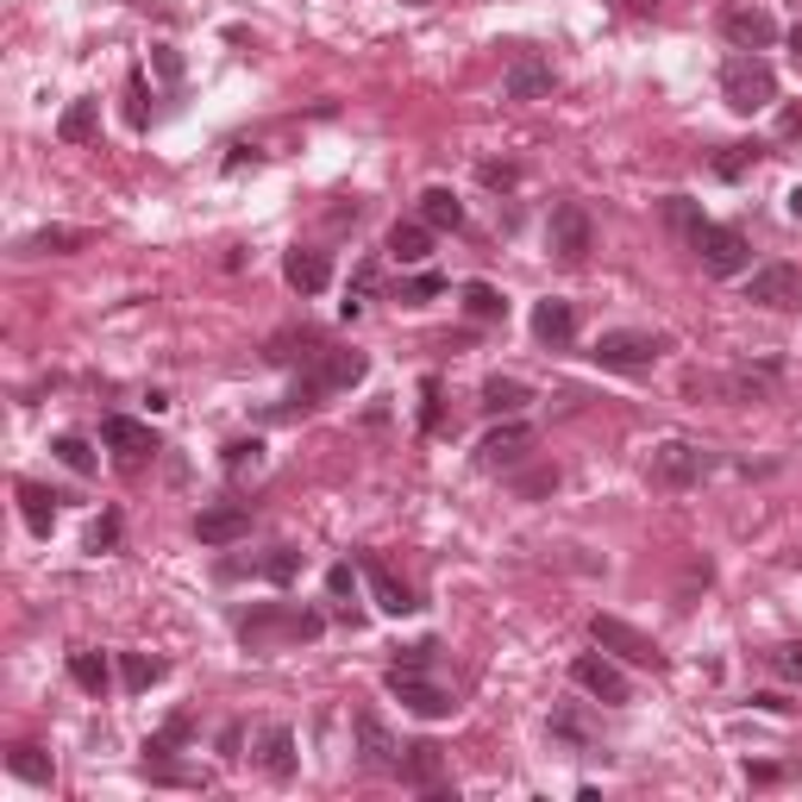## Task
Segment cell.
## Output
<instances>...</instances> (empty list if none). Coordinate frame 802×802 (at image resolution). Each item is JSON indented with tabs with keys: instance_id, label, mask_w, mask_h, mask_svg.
<instances>
[{
	"instance_id": "cell-1",
	"label": "cell",
	"mask_w": 802,
	"mask_h": 802,
	"mask_svg": "<svg viewBox=\"0 0 802 802\" xmlns=\"http://www.w3.org/2000/svg\"><path fill=\"white\" fill-rule=\"evenodd\" d=\"M721 100L734 114H764L778 100V69L759 57V51H740V57L721 63Z\"/></svg>"
},
{
	"instance_id": "cell-2",
	"label": "cell",
	"mask_w": 802,
	"mask_h": 802,
	"mask_svg": "<svg viewBox=\"0 0 802 802\" xmlns=\"http://www.w3.org/2000/svg\"><path fill=\"white\" fill-rule=\"evenodd\" d=\"M364 371H371V357L364 352H320L313 357V371L295 383L289 408H276V414H308L320 395H339V389H352V383H364Z\"/></svg>"
},
{
	"instance_id": "cell-3",
	"label": "cell",
	"mask_w": 802,
	"mask_h": 802,
	"mask_svg": "<svg viewBox=\"0 0 802 802\" xmlns=\"http://www.w3.org/2000/svg\"><path fill=\"white\" fill-rule=\"evenodd\" d=\"M389 696L408 708V715H420V721H446L451 708H458L451 689L427 677V665H389Z\"/></svg>"
},
{
	"instance_id": "cell-4",
	"label": "cell",
	"mask_w": 802,
	"mask_h": 802,
	"mask_svg": "<svg viewBox=\"0 0 802 802\" xmlns=\"http://www.w3.org/2000/svg\"><path fill=\"white\" fill-rule=\"evenodd\" d=\"M689 252H696V264H703L708 276H740L746 264H752V245H746V233H734V226H715V220H703V226L689 233Z\"/></svg>"
},
{
	"instance_id": "cell-5",
	"label": "cell",
	"mask_w": 802,
	"mask_h": 802,
	"mask_svg": "<svg viewBox=\"0 0 802 802\" xmlns=\"http://www.w3.org/2000/svg\"><path fill=\"white\" fill-rule=\"evenodd\" d=\"M596 364H602V371H621V376H633V371H652V364H659V357H665V339L659 333H602L596 339Z\"/></svg>"
},
{
	"instance_id": "cell-6",
	"label": "cell",
	"mask_w": 802,
	"mask_h": 802,
	"mask_svg": "<svg viewBox=\"0 0 802 802\" xmlns=\"http://www.w3.org/2000/svg\"><path fill=\"white\" fill-rule=\"evenodd\" d=\"M708 470H715V458L696 439H665V446L652 451V483L659 490H689V483H703Z\"/></svg>"
},
{
	"instance_id": "cell-7",
	"label": "cell",
	"mask_w": 802,
	"mask_h": 802,
	"mask_svg": "<svg viewBox=\"0 0 802 802\" xmlns=\"http://www.w3.org/2000/svg\"><path fill=\"white\" fill-rule=\"evenodd\" d=\"M546 245L558 264H584L589 252H596V226H589V214L577 207V201H558L546 220Z\"/></svg>"
},
{
	"instance_id": "cell-8",
	"label": "cell",
	"mask_w": 802,
	"mask_h": 802,
	"mask_svg": "<svg viewBox=\"0 0 802 802\" xmlns=\"http://www.w3.org/2000/svg\"><path fill=\"white\" fill-rule=\"evenodd\" d=\"M589 640H596L602 652H614V659H627V665H646V671H659V665H665V652L652 646V640L640 633V627L614 621V614H596V621H589Z\"/></svg>"
},
{
	"instance_id": "cell-9",
	"label": "cell",
	"mask_w": 802,
	"mask_h": 802,
	"mask_svg": "<svg viewBox=\"0 0 802 802\" xmlns=\"http://www.w3.org/2000/svg\"><path fill=\"white\" fill-rule=\"evenodd\" d=\"M320 614H295V608H252V614H238V633L252 640V646H264L270 633H282V640H320Z\"/></svg>"
},
{
	"instance_id": "cell-10",
	"label": "cell",
	"mask_w": 802,
	"mask_h": 802,
	"mask_svg": "<svg viewBox=\"0 0 802 802\" xmlns=\"http://www.w3.org/2000/svg\"><path fill=\"white\" fill-rule=\"evenodd\" d=\"M746 301H752V308H771V313L802 308V270L796 264H764V270H752Z\"/></svg>"
},
{
	"instance_id": "cell-11",
	"label": "cell",
	"mask_w": 802,
	"mask_h": 802,
	"mask_svg": "<svg viewBox=\"0 0 802 802\" xmlns=\"http://www.w3.org/2000/svg\"><path fill=\"white\" fill-rule=\"evenodd\" d=\"M570 684L577 689H589V696H596V703H633V684H627L621 677V665H614V659H596V652H584V659H577V665H570Z\"/></svg>"
},
{
	"instance_id": "cell-12",
	"label": "cell",
	"mask_w": 802,
	"mask_h": 802,
	"mask_svg": "<svg viewBox=\"0 0 802 802\" xmlns=\"http://www.w3.org/2000/svg\"><path fill=\"white\" fill-rule=\"evenodd\" d=\"M395 778L408 783V790H427V796H446V752L432 740H414L402 746V771Z\"/></svg>"
},
{
	"instance_id": "cell-13",
	"label": "cell",
	"mask_w": 802,
	"mask_h": 802,
	"mask_svg": "<svg viewBox=\"0 0 802 802\" xmlns=\"http://www.w3.org/2000/svg\"><path fill=\"white\" fill-rule=\"evenodd\" d=\"M252 533V509L245 502H214V509L195 514V539L201 546H238Z\"/></svg>"
},
{
	"instance_id": "cell-14",
	"label": "cell",
	"mask_w": 802,
	"mask_h": 802,
	"mask_svg": "<svg viewBox=\"0 0 802 802\" xmlns=\"http://www.w3.org/2000/svg\"><path fill=\"white\" fill-rule=\"evenodd\" d=\"M527 451H533V427H521V420H502V427L483 432L477 464H483V470H509V464H521Z\"/></svg>"
},
{
	"instance_id": "cell-15",
	"label": "cell",
	"mask_w": 802,
	"mask_h": 802,
	"mask_svg": "<svg viewBox=\"0 0 802 802\" xmlns=\"http://www.w3.org/2000/svg\"><path fill=\"white\" fill-rule=\"evenodd\" d=\"M100 439L119 451V464H145L151 451H163L157 446V432L145 427V420H132V414H107V420H100Z\"/></svg>"
},
{
	"instance_id": "cell-16",
	"label": "cell",
	"mask_w": 802,
	"mask_h": 802,
	"mask_svg": "<svg viewBox=\"0 0 802 802\" xmlns=\"http://www.w3.org/2000/svg\"><path fill=\"white\" fill-rule=\"evenodd\" d=\"M352 734H357V759H364V771H402V746H395V734L376 721V715H357Z\"/></svg>"
},
{
	"instance_id": "cell-17",
	"label": "cell",
	"mask_w": 802,
	"mask_h": 802,
	"mask_svg": "<svg viewBox=\"0 0 802 802\" xmlns=\"http://www.w3.org/2000/svg\"><path fill=\"white\" fill-rule=\"evenodd\" d=\"M502 88H509V100H546L552 88H558V69H552L546 57H514Z\"/></svg>"
},
{
	"instance_id": "cell-18",
	"label": "cell",
	"mask_w": 802,
	"mask_h": 802,
	"mask_svg": "<svg viewBox=\"0 0 802 802\" xmlns=\"http://www.w3.org/2000/svg\"><path fill=\"white\" fill-rule=\"evenodd\" d=\"M721 32H727V44H740V51H764V44H778V20L759 13V7H734V13H721Z\"/></svg>"
},
{
	"instance_id": "cell-19",
	"label": "cell",
	"mask_w": 802,
	"mask_h": 802,
	"mask_svg": "<svg viewBox=\"0 0 802 802\" xmlns=\"http://www.w3.org/2000/svg\"><path fill=\"white\" fill-rule=\"evenodd\" d=\"M533 339H539V345H552V352H558V345H570V339H577V308H570V301H558V295L533 301Z\"/></svg>"
},
{
	"instance_id": "cell-20",
	"label": "cell",
	"mask_w": 802,
	"mask_h": 802,
	"mask_svg": "<svg viewBox=\"0 0 802 802\" xmlns=\"http://www.w3.org/2000/svg\"><path fill=\"white\" fill-rule=\"evenodd\" d=\"M282 282H289L295 295H320L327 282H333V264H327V252H308V245H295V252L282 257Z\"/></svg>"
},
{
	"instance_id": "cell-21",
	"label": "cell",
	"mask_w": 802,
	"mask_h": 802,
	"mask_svg": "<svg viewBox=\"0 0 802 802\" xmlns=\"http://www.w3.org/2000/svg\"><path fill=\"white\" fill-rule=\"evenodd\" d=\"M364 584H371V596H376V608H383V614H414V589L402 584V577H395L389 565H383V558H371V565H364Z\"/></svg>"
},
{
	"instance_id": "cell-22",
	"label": "cell",
	"mask_w": 802,
	"mask_h": 802,
	"mask_svg": "<svg viewBox=\"0 0 802 802\" xmlns=\"http://www.w3.org/2000/svg\"><path fill=\"white\" fill-rule=\"evenodd\" d=\"M257 764H264L276 783H289V778H295V734H289L282 721H270L264 734H257Z\"/></svg>"
},
{
	"instance_id": "cell-23",
	"label": "cell",
	"mask_w": 802,
	"mask_h": 802,
	"mask_svg": "<svg viewBox=\"0 0 802 802\" xmlns=\"http://www.w3.org/2000/svg\"><path fill=\"white\" fill-rule=\"evenodd\" d=\"M389 257L395 264H427L432 257V226L427 220H395L389 226Z\"/></svg>"
},
{
	"instance_id": "cell-24",
	"label": "cell",
	"mask_w": 802,
	"mask_h": 802,
	"mask_svg": "<svg viewBox=\"0 0 802 802\" xmlns=\"http://www.w3.org/2000/svg\"><path fill=\"white\" fill-rule=\"evenodd\" d=\"M88 238H95L88 226H44V233L20 238V252H25V257H69V252H82Z\"/></svg>"
},
{
	"instance_id": "cell-25",
	"label": "cell",
	"mask_w": 802,
	"mask_h": 802,
	"mask_svg": "<svg viewBox=\"0 0 802 802\" xmlns=\"http://www.w3.org/2000/svg\"><path fill=\"white\" fill-rule=\"evenodd\" d=\"M264 577V584H295V570H301V552L295 546H276L270 558H252V565H220V577Z\"/></svg>"
},
{
	"instance_id": "cell-26",
	"label": "cell",
	"mask_w": 802,
	"mask_h": 802,
	"mask_svg": "<svg viewBox=\"0 0 802 802\" xmlns=\"http://www.w3.org/2000/svg\"><path fill=\"white\" fill-rule=\"evenodd\" d=\"M95 132H100V100L95 95L69 100V107H63V119H57V138H63V145H88Z\"/></svg>"
},
{
	"instance_id": "cell-27",
	"label": "cell",
	"mask_w": 802,
	"mask_h": 802,
	"mask_svg": "<svg viewBox=\"0 0 802 802\" xmlns=\"http://www.w3.org/2000/svg\"><path fill=\"white\" fill-rule=\"evenodd\" d=\"M57 502L63 495L39 490V483H20V514H25V527L39 533V539H51V527H57Z\"/></svg>"
},
{
	"instance_id": "cell-28",
	"label": "cell",
	"mask_w": 802,
	"mask_h": 802,
	"mask_svg": "<svg viewBox=\"0 0 802 802\" xmlns=\"http://www.w3.org/2000/svg\"><path fill=\"white\" fill-rule=\"evenodd\" d=\"M420 220H427L432 233H458L464 226V201L451 195V189H427L420 195Z\"/></svg>"
},
{
	"instance_id": "cell-29",
	"label": "cell",
	"mask_w": 802,
	"mask_h": 802,
	"mask_svg": "<svg viewBox=\"0 0 802 802\" xmlns=\"http://www.w3.org/2000/svg\"><path fill=\"white\" fill-rule=\"evenodd\" d=\"M527 402H533V389L521 376H490L483 383V414H521Z\"/></svg>"
},
{
	"instance_id": "cell-30",
	"label": "cell",
	"mask_w": 802,
	"mask_h": 802,
	"mask_svg": "<svg viewBox=\"0 0 802 802\" xmlns=\"http://www.w3.org/2000/svg\"><path fill=\"white\" fill-rule=\"evenodd\" d=\"M69 677H76V689H88V696H107V684H114V671H107L100 652H69Z\"/></svg>"
},
{
	"instance_id": "cell-31",
	"label": "cell",
	"mask_w": 802,
	"mask_h": 802,
	"mask_svg": "<svg viewBox=\"0 0 802 802\" xmlns=\"http://www.w3.org/2000/svg\"><path fill=\"white\" fill-rule=\"evenodd\" d=\"M145 778L151 783H177V790H207V771H195V764H170V759H145Z\"/></svg>"
},
{
	"instance_id": "cell-32",
	"label": "cell",
	"mask_w": 802,
	"mask_h": 802,
	"mask_svg": "<svg viewBox=\"0 0 802 802\" xmlns=\"http://www.w3.org/2000/svg\"><path fill=\"white\" fill-rule=\"evenodd\" d=\"M189 734H195V721H189V715H170V721L145 740V759H170L177 746H189Z\"/></svg>"
},
{
	"instance_id": "cell-33",
	"label": "cell",
	"mask_w": 802,
	"mask_h": 802,
	"mask_svg": "<svg viewBox=\"0 0 802 802\" xmlns=\"http://www.w3.org/2000/svg\"><path fill=\"white\" fill-rule=\"evenodd\" d=\"M7 771L20 783H39V790L51 783V759H44L39 746H13V752H7Z\"/></svg>"
},
{
	"instance_id": "cell-34",
	"label": "cell",
	"mask_w": 802,
	"mask_h": 802,
	"mask_svg": "<svg viewBox=\"0 0 802 802\" xmlns=\"http://www.w3.org/2000/svg\"><path fill=\"white\" fill-rule=\"evenodd\" d=\"M119 684H126V689H151V684H163V659L126 652V659H119Z\"/></svg>"
},
{
	"instance_id": "cell-35",
	"label": "cell",
	"mask_w": 802,
	"mask_h": 802,
	"mask_svg": "<svg viewBox=\"0 0 802 802\" xmlns=\"http://www.w3.org/2000/svg\"><path fill=\"white\" fill-rule=\"evenodd\" d=\"M464 313H470V320H502V313H509V301H502L490 282H464Z\"/></svg>"
},
{
	"instance_id": "cell-36",
	"label": "cell",
	"mask_w": 802,
	"mask_h": 802,
	"mask_svg": "<svg viewBox=\"0 0 802 802\" xmlns=\"http://www.w3.org/2000/svg\"><path fill=\"white\" fill-rule=\"evenodd\" d=\"M63 458V464L76 470V477H95V451H88V439H76V432H63L57 446H51Z\"/></svg>"
},
{
	"instance_id": "cell-37",
	"label": "cell",
	"mask_w": 802,
	"mask_h": 802,
	"mask_svg": "<svg viewBox=\"0 0 802 802\" xmlns=\"http://www.w3.org/2000/svg\"><path fill=\"white\" fill-rule=\"evenodd\" d=\"M665 226H671V233H696V226H703V207H696V201H689V195H671L665 201Z\"/></svg>"
},
{
	"instance_id": "cell-38",
	"label": "cell",
	"mask_w": 802,
	"mask_h": 802,
	"mask_svg": "<svg viewBox=\"0 0 802 802\" xmlns=\"http://www.w3.org/2000/svg\"><path fill=\"white\" fill-rule=\"evenodd\" d=\"M220 464H226V477H245V470H257V464H264V446H257V439H233Z\"/></svg>"
},
{
	"instance_id": "cell-39",
	"label": "cell",
	"mask_w": 802,
	"mask_h": 802,
	"mask_svg": "<svg viewBox=\"0 0 802 802\" xmlns=\"http://www.w3.org/2000/svg\"><path fill=\"white\" fill-rule=\"evenodd\" d=\"M752 157H759V145H727L721 157H715V177H746V163H752Z\"/></svg>"
},
{
	"instance_id": "cell-40",
	"label": "cell",
	"mask_w": 802,
	"mask_h": 802,
	"mask_svg": "<svg viewBox=\"0 0 802 802\" xmlns=\"http://www.w3.org/2000/svg\"><path fill=\"white\" fill-rule=\"evenodd\" d=\"M764 665L778 671V677H802V646H771L764 652Z\"/></svg>"
},
{
	"instance_id": "cell-41",
	"label": "cell",
	"mask_w": 802,
	"mask_h": 802,
	"mask_svg": "<svg viewBox=\"0 0 802 802\" xmlns=\"http://www.w3.org/2000/svg\"><path fill=\"white\" fill-rule=\"evenodd\" d=\"M420 427L439 432V376H427V383H420Z\"/></svg>"
},
{
	"instance_id": "cell-42",
	"label": "cell",
	"mask_w": 802,
	"mask_h": 802,
	"mask_svg": "<svg viewBox=\"0 0 802 802\" xmlns=\"http://www.w3.org/2000/svg\"><path fill=\"white\" fill-rule=\"evenodd\" d=\"M126 119H132V126H145V69H132V82H126Z\"/></svg>"
},
{
	"instance_id": "cell-43",
	"label": "cell",
	"mask_w": 802,
	"mask_h": 802,
	"mask_svg": "<svg viewBox=\"0 0 802 802\" xmlns=\"http://www.w3.org/2000/svg\"><path fill=\"white\" fill-rule=\"evenodd\" d=\"M439 289H446V276L420 270V276H414V282H408V289H402V301H432V295H439Z\"/></svg>"
},
{
	"instance_id": "cell-44",
	"label": "cell",
	"mask_w": 802,
	"mask_h": 802,
	"mask_svg": "<svg viewBox=\"0 0 802 802\" xmlns=\"http://www.w3.org/2000/svg\"><path fill=\"white\" fill-rule=\"evenodd\" d=\"M119 539V514H100L95 527H88V552H107Z\"/></svg>"
},
{
	"instance_id": "cell-45",
	"label": "cell",
	"mask_w": 802,
	"mask_h": 802,
	"mask_svg": "<svg viewBox=\"0 0 802 802\" xmlns=\"http://www.w3.org/2000/svg\"><path fill=\"white\" fill-rule=\"evenodd\" d=\"M552 734H558V740H589L584 715H570V708H558V715H552Z\"/></svg>"
},
{
	"instance_id": "cell-46",
	"label": "cell",
	"mask_w": 802,
	"mask_h": 802,
	"mask_svg": "<svg viewBox=\"0 0 802 802\" xmlns=\"http://www.w3.org/2000/svg\"><path fill=\"white\" fill-rule=\"evenodd\" d=\"M558 490V470H527L521 477V495H552Z\"/></svg>"
},
{
	"instance_id": "cell-47",
	"label": "cell",
	"mask_w": 802,
	"mask_h": 802,
	"mask_svg": "<svg viewBox=\"0 0 802 802\" xmlns=\"http://www.w3.org/2000/svg\"><path fill=\"white\" fill-rule=\"evenodd\" d=\"M477 177L490 182V189H514V182H521V170H514V163H483Z\"/></svg>"
},
{
	"instance_id": "cell-48",
	"label": "cell",
	"mask_w": 802,
	"mask_h": 802,
	"mask_svg": "<svg viewBox=\"0 0 802 802\" xmlns=\"http://www.w3.org/2000/svg\"><path fill=\"white\" fill-rule=\"evenodd\" d=\"M151 63H157V76H163V82H177V76H182V57L170 51V44H157V51H151Z\"/></svg>"
},
{
	"instance_id": "cell-49",
	"label": "cell",
	"mask_w": 802,
	"mask_h": 802,
	"mask_svg": "<svg viewBox=\"0 0 802 802\" xmlns=\"http://www.w3.org/2000/svg\"><path fill=\"white\" fill-rule=\"evenodd\" d=\"M327 589H333V596H352V565H333V570H327Z\"/></svg>"
},
{
	"instance_id": "cell-50",
	"label": "cell",
	"mask_w": 802,
	"mask_h": 802,
	"mask_svg": "<svg viewBox=\"0 0 802 802\" xmlns=\"http://www.w3.org/2000/svg\"><path fill=\"white\" fill-rule=\"evenodd\" d=\"M238 746H245V727H226V734H220V752H226V759H238Z\"/></svg>"
},
{
	"instance_id": "cell-51",
	"label": "cell",
	"mask_w": 802,
	"mask_h": 802,
	"mask_svg": "<svg viewBox=\"0 0 802 802\" xmlns=\"http://www.w3.org/2000/svg\"><path fill=\"white\" fill-rule=\"evenodd\" d=\"M752 703H759V708H771V715H790V703H783L778 689H759V696H752Z\"/></svg>"
},
{
	"instance_id": "cell-52",
	"label": "cell",
	"mask_w": 802,
	"mask_h": 802,
	"mask_svg": "<svg viewBox=\"0 0 802 802\" xmlns=\"http://www.w3.org/2000/svg\"><path fill=\"white\" fill-rule=\"evenodd\" d=\"M245 163H257L252 145H233V157H226V170H245Z\"/></svg>"
},
{
	"instance_id": "cell-53",
	"label": "cell",
	"mask_w": 802,
	"mask_h": 802,
	"mask_svg": "<svg viewBox=\"0 0 802 802\" xmlns=\"http://www.w3.org/2000/svg\"><path fill=\"white\" fill-rule=\"evenodd\" d=\"M783 138H802V114H783Z\"/></svg>"
},
{
	"instance_id": "cell-54",
	"label": "cell",
	"mask_w": 802,
	"mask_h": 802,
	"mask_svg": "<svg viewBox=\"0 0 802 802\" xmlns=\"http://www.w3.org/2000/svg\"><path fill=\"white\" fill-rule=\"evenodd\" d=\"M627 7H633V13H659V0H627Z\"/></svg>"
},
{
	"instance_id": "cell-55",
	"label": "cell",
	"mask_w": 802,
	"mask_h": 802,
	"mask_svg": "<svg viewBox=\"0 0 802 802\" xmlns=\"http://www.w3.org/2000/svg\"><path fill=\"white\" fill-rule=\"evenodd\" d=\"M790 220H802V189H790Z\"/></svg>"
},
{
	"instance_id": "cell-56",
	"label": "cell",
	"mask_w": 802,
	"mask_h": 802,
	"mask_svg": "<svg viewBox=\"0 0 802 802\" xmlns=\"http://www.w3.org/2000/svg\"><path fill=\"white\" fill-rule=\"evenodd\" d=\"M790 51H796V57H802V20L790 25Z\"/></svg>"
},
{
	"instance_id": "cell-57",
	"label": "cell",
	"mask_w": 802,
	"mask_h": 802,
	"mask_svg": "<svg viewBox=\"0 0 802 802\" xmlns=\"http://www.w3.org/2000/svg\"><path fill=\"white\" fill-rule=\"evenodd\" d=\"M408 7H432V0H408Z\"/></svg>"
}]
</instances>
